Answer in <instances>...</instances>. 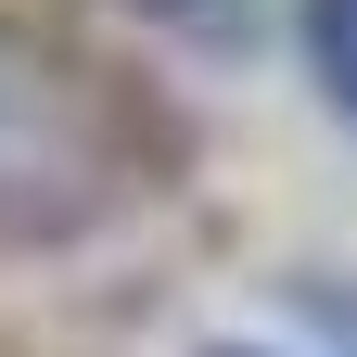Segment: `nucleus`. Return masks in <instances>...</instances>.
<instances>
[{
  "instance_id": "4",
  "label": "nucleus",
  "mask_w": 357,
  "mask_h": 357,
  "mask_svg": "<svg viewBox=\"0 0 357 357\" xmlns=\"http://www.w3.org/2000/svg\"><path fill=\"white\" fill-rule=\"evenodd\" d=\"M204 357H255V344H204Z\"/></svg>"
},
{
  "instance_id": "2",
  "label": "nucleus",
  "mask_w": 357,
  "mask_h": 357,
  "mask_svg": "<svg viewBox=\"0 0 357 357\" xmlns=\"http://www.w3.org/2000/svg\"><path fill=\"white\" fill-rule=\"evenodd\" d=\"M294 52L319 77V102L357 115V0H294Z\"/></svg>"
},
{
  "instance_id": "1",
  "label": "nucleus",
  "mask_w": 357,
  "mask_h": 357,
  "mask_svg": "<svg viewBox=\"0 0 357 357\" xmlns=\"http://www.w3.org/2000/svg\"><path fill=\"white\" fill-rule=\"evenodd\" d=\"M128 192H141V128H128L115 77L64 52L52 26L0 13V243L13 255L89 243Z\"/></svg>"
},
{
  "instance_id": "3",
  "label": "nucleus",
  "mask_w": 357,
  "mask_h": 357,
  "mask_svg": "<svg viewBox=\"0 0 357 357\" xmlns=\"http://www.w3.org/2000/svg\"><path fill=\"white\" fill-rule=\"evenodd\" d=\"M128 13H153L166 38H243V26H255V0H128Z\"/></svg>"
}]
</instances>
